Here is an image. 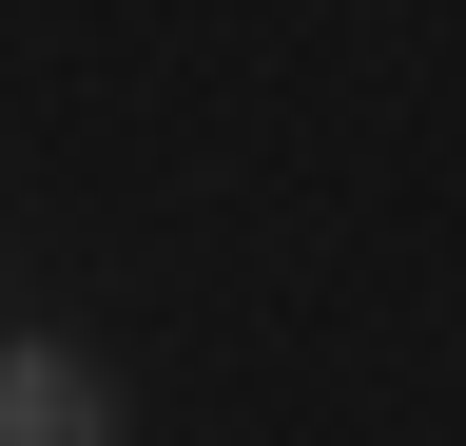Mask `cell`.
<instances>
[{"label":"cell","mask_w":466,"mask_h":446,"mask_svg":"<svg viewBox=\"0 0 466 446\" xmlns=\"http://www.w3.org/2000/svg\"><path fill=\"white\" fill-rule=\"evenodd\" d=\"M0 446H137V388L78 330H0Z\"/></svg>","instance_id":"cell-1"}]
</instances>
